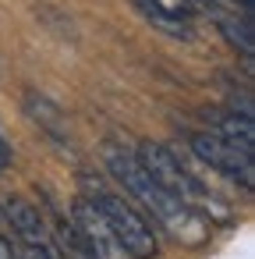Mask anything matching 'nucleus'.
<instances>
[{"mask_svg":"<svg viewBox=\"0 0 255 259\" xmlns=\"http://www.w3.org/2000/svg\"><path fill=\"white\" fill-rule=\"evenodd\" d=\"M103 163L114 174V181L124 188V199L131 206H138V213L145 220H156L174 241H181V245H202L209 238V224L195 209H188L184 202H177L174 195H167L145 174V167L138 163L135 149H128L124 142H107Z\"/></svg>","mask_w":255,"mask_h":259,"instance_id":"obj_1","label":"nucleus"},{"mask_svg":"<svg viewBox=\"0 0 255 259\" xmlns=\"http://www.w3.org/2000/svg\"><path fill=\"white\" fill-rule=\"evenodd\" d=\"M135 156H138V163L145 167V174H149L167 195H174L177 202H184L188 209H195L206 224L227 217V206H223L213 192H206V185L195 178V170L184 167L170 146H163V142H142V146L135 149Z\"/></svg>","mask_w":255,"mask_h":259,"instance_id":"obj_2","label":"nucleus"},{"mask_svg":"<svg viewBox=\"0 0 255 259\" xmlns=\"http://www.w3.org/2000/svg\"><path fill=\"white\" fill-rule=\"evenodd\" d=\"M92 206L103 213V220L110 224V231L117 234V241L124 245V252L131 259H156L160 252V241H156V231L152 224L138 213V206H131L124 195L117 192H92L89 195Z\"/></svg>","mask_w":255,"mask_h":259,"instance_id":"obj_3","label":"nucleus"},{"mask_svg":"<svg viewBox=\"0 0 255 259\" xmlns=\"http://www.w3.org/2000/svg\"><path fill=\"white\" fill-rule=\"evenodd\" d=\"M191 153L198 156V163H206V167H213L216 174H223L227 181H234L241 192H251V188H255V163H251V153L230 146V142L220 139L216 132L191 135Z\"/></svg>","mask_w":255,"mask_h":259,"instance_id":"obj_4","label":"nucleus"},{"mask_svg":"<svg viewBox=\"0 0 255 259\" xmlns=\"http://www.w3.org/2000/svg\"><path fill=\"white\" fill-rule=\"evenodd\" d=\"M71 231H75V238L89 259H131L89 195H78L71 202Z\"/></svg>","mask_w":255,"mask_h":259,"instance_id":"obj_5","label":"nucleus"},{"mask_svg":"<svg viewBox=\"0 0 255 259\" xmlns=\"http://www.w3.org/2000/svg\"><path fill=\"white\" fill-rule=\"evenodd\" d=\"M128 4L160 32L174 39H191L195 36V15L188 11L184 0H128Z\"/></svg>","mask_w":255,"mask_h":259,"instance_id":"obj_6","label":"nucleus"},{"mask_svg":"<svg viewBox=\"0 0 255 259\" xmlns=\"http://www.w3.org/2000/svg\"><path fill=\"white\" fill-rule=\"evenodd\" d=\"M213 132H216L220 139H227L230 146H237V149H244V153L255 156V124H251L248 114H237V110L216 114V117H213Z\"/></svg>","mask_w":255,"mask_h":259,"instance_id":"obj_7","label":"nucleus"},{"mask_svg":"<svg viewBox=\"0 0 255 259\" xmlns=\"http://www.w3.org/2000/svg\"><path fill=\"white\" fill-rule=\"evenodd\" d=\"M216 29L227 36V43L234 47V50H241L248 61H251V50H255V39H251V22L248 18H237V15H220L216 18Z\"/></svg>","mask_w":255,"mask_h":259,"instance_id":"obj_8","label":"nucleus"},{"mask_svg":"<svg viewBox=\"0 0 255 259\" xmlns=\"http://www.w3.org/2000/svg\"><path fill=\"white\" fill-rule=\"evenodd\" d=\"M15 245H18V241H15ZM18 255H22V259H61L54 241H50V245H18Z\"/></svg>","mask_w":255,"mask_h":259,"instance_id":"obj_9","label":"nucleus"},{"mask_svg":"<svg viewBox=\"0 0 255 259\" xmlns=\"http://www.w3.org/2000/svg\"><path fill=\"white\" fill-rule=\"evenodd\" d=\"M0 259H22V255H18V245H15L8 234H0Z\"/></svg>","mask_w":255,"mask_h":259,"instance_id":"obj_10","label":"nucleus"},{"mask_svg":"<svg viewBox=\"0 0 255 259\" xmlns=\"http://www.w3.org/2000/svg\"><path fill=\"white\" fill-rule=\"evenodd\" d=\"M8 167H11V146L4 139V128H0V174H4Z\"/></svg>","mask_w":255,"mask_h":259,"instance_id":"obj_11","label":"nucleus"}]
</instances>
